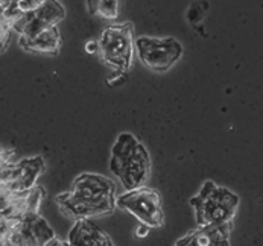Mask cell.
I'll return each mask as SVG.
<instances>
[{"label":"cell","instance_id":"3","mask_svg":"<svg viewBox=\"0 0 263 246\" xmlns=\"http://www.w3.org/2000/svg\"><path fill=\"white\" fill-rule=\"evenodd\" d=\"M189 204L195 211L198 226L226 225L233 223L240 199L230 188L209 179L201 185L199 192L190 198Z\"/></svg>","mask_w":263,"mask_h":246},{"label":"cell","instance_id":"9","mask_svg":"<svg viewBox=\"0 0 263 246\" xmlns=\"http://www.w3.org/2000/svg\"><path fill=\"white\" fill-rule=\"evenodd\" d=\"M55 237L53 230L40 213H29L15 223L6 242L0 246H47Z\"/></svg>","mask_w":263,"mask_h":246},{"label":"cell","instance_id":"18","mask_svg":"<svg viewBox=\"0 0 263 246\" xmlns=\"http://www.w3.org/2000/svg\"><path fill=\"white\" fill-rule=\"evenodd\" d=\"M6 2H8V0H0V9H3V8H5Z\"/></svg>","mask_w":263,"mask_h":246},{"label":"cell","instance_id":"15","mask_svg":"<svg viewBox=\"0 0 263 246\" xmlns=\"http://www.w3.org/2000/svg\"><path fill=\"white\" fill-rule=\"evenodd\" d=\"M11 32H12L11 20L5 14V11L0 9V53L8 49V44L11 40Z\"/></svg>","mask_w":263,"mask_h":246},{"label":"cell","instance_id":"17","mask_svg":"<svg viewBox=\"0 0 263 246\" xmlns=\"http://www.w3.org/2000/svg\"><path fill=\"white\" fill-rule=\"evenodd\" d=\"M47 246H69V243L67 242H63V240H60V239H53L52 242H49V245Z\"/></svg>","mask_w":263,"mask_h":246},{"label":"cell","instance_id":"8","mask_svg":"<svg viewBox=\"0 0 263 246\" xmlns=\"http://www.w3.org/2000/svg\"><path fill=\"white\" fill-rule=\"evenodd\" d=\"M46 164L41 157H31L17 163H6L0 167V184L15 193H23L35 187V182L44 174Z\"/></svg>","mask_w":263,"mask_h":246},{"label":"cell","instance_id":"6","mask_svg":"<svg viewBox=\"0 0 263 246\" xmlns=\"http://www.w3.org/2000/svg\"><path fill=\"white\" fill-rule=\"evenodd\" d=\"M183 44L174 36H139L136 55L143 66L157 73H166L183 58Z\"/></svg>","mask_w":263,"mask_h":246},{"label":"cell","instance_id":"11","mask_svg":"<svg viewBox=\"0 0 263 246\" xmlns=\"http://www.w3.org/2000/svg\"><path fill=\"white\" fill-rule=\"evenodd\" d=\"M67 243L69 246H116L111 237L90 219L75 220Z\"/></svg>","mask_w":263,"mask_h":246},{"label":"cell","instance_id":"13","mask_svg":"<svg viewBox=\"0 0 263 246\" xmlns=\"http://www.w3.org/2000/svg\"><path fill=\"white\" fill-rule=\"evenodd\" d=\"M85 8L93 17L116 20L120 12V0H85Z\"/></svg>","mask_w":263,"mask_h":246},{"label":"cell","instance_id":"7","mask_svg":"<svg viewBox=\"0 0 263 246\" xmlns=\"http://www.w3.org/2000/svg\"><path fill=\"white\" fill-rule=\"evenodd\" d=\"M66 17V9L58 0H44L34 11L17 15L11 20L12 31L20 38H32L46 29L58 26Z\"/></svg>","mask_w":263,"mask_h":246},{"label":"cell","instance_id":"4","mask_svg":"<svg viewBox=\"0 0 263 246\" xmlns=\"http://www.w3.org/2000/svg\"><path fill=\"white\" fill-rule=\"evenodd\" d=\"M101 60L117 73H126L133 66L136 55L134 26L129 22L107 26L98 40Z\"/></svg>","mask_w":263,"mask_h":246},{"label":"cell","instance_id":"5","mask_svg":"<svg viewBox=\"0 0 263 246\" xmlns=\"http://www.w3.org/2000/svg\"><path fill=\"white\" fill-rule=\"evenodd\" d=\"M116 207L129 213L149 230L161 228L164 225L163 199L155 188L143 185L134 190H126L116 198Z\"/></svg>","mask_w":263,"mask_h":246},{"label":"cell","instance_id":"12","mask_svg":"<svg viewBox=\"0 0 263 246\" xmlns=\"http://www.w3.org/2000/svg\"><path fill=\"white\" fill-rule=\"evenodd\" d=\"M18 44L26 52L57 55L61 47V34L58 26H53L32 38H18Z\"/></svg>","mask_w":263,"mask_h":246},{"label":"cell","instance_id":"1","mask_svg":"<svg viewBox=\"0 0 263 246\" xmlns=\"http://www.w3.org/2000/svg\"><path fill=\"white\" fill-rule=\"evenodd\" d=\"M116 184L99 174H81L72 188L55 198L60 211L72 219H91L111 214L116 207Z\"/></svg>","mask_w":263,"mask_h":246},{"label":"cell","instance_id":"10","mask_svg":"<svg viewBox=\"0 0 263 246\" xmlns=\"http://www.w3.org/2000/svg\"><path fill=\"white\" fill-rule=\"evenodd\" d=\"M231 230L233 223L198 226L178 239L174 246H230Z\"/></svg>","mask_w":263,"mask_h":246},{"label":"cell","instance_id":"2","mask_svg":"<svg viewBox=\"0 0 263 246\" xmlns=\"http://www.w3.org/2000/svg\"><path fill=\"white\" fill-rule=\"evenodd\" d=\"M151 155L146 146L131 133H120L110 155V171L125 190L143 187L151 176Z\"/></svg>","mask_w":263,"mask_h":246},{"label":"cell","instance_id":"16","mask_svg":"<svg viewBox=\"0 0 263 246\" xmlns=\"http://www.w3.org/2000/svg\"><path fill=\"white\" fill-rule=\"evenodd\" d=\"M12 157H14V150L5 149V147L0 146V167H2L3 164L9 163V161L12 160Z\"/></svg>","mask_w":263,"mask_h":246},{"label":"cell","instance_id":"14","mask_svg":"<svg viewBox=\"0 0 263 246\" xmlns=\"http://www.w3.org/2000/svg\"><path fill=\"white\" fill-rule=\"evenodd\" d=\"M43 2L44 0H8L5 8H3V11L9 17V20H12V18H15L20 14L34 11Z\"/></svg>","mask_w":263,"mask_h":246}]
</instances>
